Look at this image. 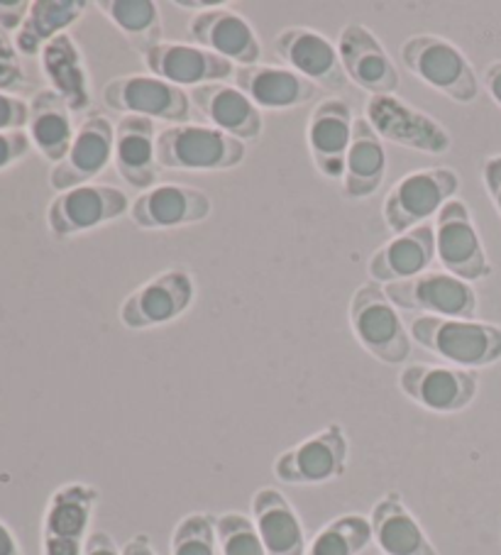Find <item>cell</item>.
Instances as JSON below:
<instances>
[{"instance_id": "obj_1", "label": "cell", "mask_w": 501, "mask_h": 555, "mask_svg": "<svg viewBox=\"0 0 501 555\" xmlns=\"http://www.w3.org/2000/svg\"><path fill=\"white\" fill-rule=\"evenodd\" d=\"M409 333L416 346L452 367L479 370L501 360V323L416 315L409 323Z\"/></svg>"}, {"instance_id": "obj_2", "label": "cell", "mask_w": 501, "mask_h": 555, "mask_svg": "<svg viewBox=\"0 0 501 555\" xmlns=\"http://www.w3.org/2000/svg\"><path fill=\"white\" fill-rule=\"evenodd\" d=\"M403 69L450 101L467 105L479 95L477 74L460 47L438 35H413L401 44Z\"/></svg>"}, {"instance_id": "obj_3", "label": "cell", "mask_w": 501, "mask_h": 555, "mask_svg": "<svg viewBox=\"0 0 501 555\" xmlns=\"http://www.w3.org/2000/svg\"><path fill=\"white\" fill-rule=\"evenodd\" d=\"M245 142L210 126L184 122L157 135V165L164 171H228L245 162Z\"/></svg>"}, {"instance_id": "obj_4", "label": "cell", "mask_w": 501, "mask_h": 555, "mask_svg": "<svg viewBox=\"0 0 501 555\" xmlns=\"http://www.w3.org/2000/svg\"><path fill=\"white\" fill-rule=\"evenodd\" d=\"M348 319L355 340L382 365H403L409 360L411 333L380 284L372 282L355 289Z\"/></svg>"}, {"instance_id": "obj_5", "label": "cell", "mask_w": 501, "mask_h": 555, "mask_svg": "<svg viewBox=\"0 0 501 555\" xmlns=\"http://www.w3.org/2000/svg\"><path fill=\"white\" fill-rule=\"evenodd\" d=\"M460 177L448 167H423L411 171L389 189L382 218L394 235L431 223L448 201L455 198Z\"/></svg>"}, {"instance_id": "obj_6", "label": "cell", "mask_w": 501, "mask_h": 555, "mask_svg": "<svg viewBox=\"0 0 501 555\" xmlns=\"http://www.w3.org/2000/svg\"><path fill=\"white\" fill-rule=\"evenodd\" d=\"M364 118L382 142L416 150L423 155H446L452 147V138L442 122L401 101L397 93L370 95L364 103Z\"/></svg>"}, {"instance_id": "obj_7", "label": "cell", "mask_w": 501, "mask_h": 555, "mask_svg": "<svg viewBox=\"0 0 501 555\" xmlns=\"http://www.w3.org/2000/svg\"><path fill=\"white\" fill-rule=\"evenodd\" d=\"M103 103L123 116L164 120L169 126H184L194 116L189 91L152 74L118 76L108 81L103 86Z\"/></svg>"}, {"instance_id": "obj_8", "label": "cell", "mask_w": 501, "mask_h": 555, "mask_svg": "<svg viewBox=\"0 0 501 555\" xmlns=\"http://www.w3.org/2000/svg\"><path fill=\"white\" fill-rule=\"evenodd\" d=\"M196 299V280L187 267H171L140 284L120 306V323L130 331L157 328L184 315Z\"/></svg>"}, {"instance_id": "obj_9", "label": "cell", "mask_w": 501, "mask_h": 555, "mask_svg": "<svg viewBox=\"0 0 501 555\" xmlns=\"http://www.w3.org/2000/svg\"><path fill=\"white\" fill-rule=\"evenodd\" d=\"M389 301L401 311L436 319H475L477 292L446 270H428L413 280L382 286Z\"/></svg>"}, {"instance_id": "obj_10", "label": "cell", "mask_w": 501, "mask_h": 555, "mask_svg": "<svg viewBox=\"0 0 501 555\" xmlns=\"http://www.w3.org/2000/svg\"><path fill=\"white\" fill-rule=\"evenodd\" d=\"M433 228H436V260L442 270L467 284L487 280L491 264L467 204H462L460 198L448 201Z\"/></svg>"}, {"instance_id": "obj_11", "label": "cell", "mask_w": 501, "mask_h": 555, "mask_svg": "<svg viewBox=\"0 0 501 555\" xmlns=\"http://www.w3.org/2000/svg\"><path fill=\"white\" fill-rule=\"evenodd\" d=\"M350 455L348 436L341 424H331L277 457L272 470L284 485H325L345 473Z\"/></svg>"}, {"instance_id": "obj_12", "label": "cell", "mask_w": 501, "mask_h": 555, "mask_svg": "<svg viewBox=\"0 0 501 555\" xmlns=\"http://www.w3.org/2000/svg\"><path fill=\"white\" fill-rule=\"evenodd\" d=\"M130 206L132 201L123 189L111 184H84L62 191L50 201L47 225L56 237H72L130 214Z\"/></svg>"}, {"instance_id": "obj_13", "label": "cell", "mask_w": 501, "mask_h": 555, "mask_svg": "<svg viewBox=\"0 0 501 555\" xmlns=\"http://www.w3.org/2000/svg\"><path fill=\"white\" fill-rule=\"evenodd\" d=\"M99 490L84 482H69L56 490L47 504L42 521V555H84Z\"/></svg>"}, {"instance_id": "obj_14", "label": "cell", "mask_w": 501, "mask_h": 555, "mask_svg": "<svg viewBox=\"0 0 501 555\" xmlns=\"http://www.w3.org/2000/svg\"><path fill=\"white\" fill-rule=\"evenodd\" d=\"M477 375L472 370L436 362H416L399 372V389L413 404L433 411V414H458L465 411L477 397Z\"/></svg>"}, {"instance_id": "obj_15", "label": "cell", "mask_w": 501, "mask_h": 555, "mask_svg": "<svg viewBox=\"0 0 501 555\" xmlns=\"http://www.w3.org/2000/svg\"><path fill=\"white\" fill-rule=\"evenodd\" d=\"M272 50L284 66L304 76L318 89L343 91L350 83L341 64L338 47L311 27H284L274 37Z\"/></svg>"}, {"instance_id": "obj_16", "label": "cell", "mask_w": 501, "mask_h": 555, "mask_svg": "<svg viewBox=\"0 0 501 555\" xmlns=\"http://www.w3.org/2000/svg\"><path fill=\"white\" fill-rule=\"evenodd\" d=\"M338 54L348 81L370 95H394L399 91V69L384 50L380 37L368 25L350 23L338 35Z\"/></svg>"}, {"instance_id": "obj_17", "label": "cell", "mask_w": 501, "mask_h": 555, "mask_svg": "<svg viewBox=\"0 0 501 555\" xmlns=\"http://www.w3.org/2000/svg\"><path fill=\"white\" fill-rule=\"evenodd\" d=\"M115 147V126L103 113H91L79 128L66 157L54 165L50 171V186L62 194L76 186L91 184L95 177H101L113 162Z\"/></svg>"}, {"instance_id": "obj_18", "label": "cell", "mask_w": 501, "mask_h": 555, "mask_svg": "<svg viewBox=\"0 0 501 555\" xmlns=\"http://www.w3.org/2000/svg\"><path fill=\"white\" fill-rule=\"evenodd\" d=\"M189 37L191 44L204 47L235 66H255L262 60V44L253 23L228 5L191 15Z\"/></svg>"}, {"instance_id": "obj_19", "label": "cell", "mask_w": 501, "mask_h": 555, "mask_svg": "<svg viewBox=\"0 0 501 555\" xmlns=\"http://www.w3.org/2000/svg\"><path fill=\"white\" fill-rule=\"evenodd\" d=\"M214 214L208 194L187 184H157L132 201L130 218L142 231H171L204 220Z\"/></svg>"}, {"instance_id": "obj_20", "label": "cell", "mask_w": 501, "mask_h": 555, "mask_svg": "<svg viewBox=\"0 0 501 555\" xmlns=\"http://www.w3.org/2000/svg\"><path fill=\"white\" fill-rule=\"evenodd\" d=\"M352 108L348 101L331 95L316 105L306 122V145L316 169L325 179H343L345 159L352 142Z\"/></svg>"}, {"instance_id": "obj_21", "label": "cell", "mask_w": 501, "mask_h": 555, "mask_svg": "<svg viewBox=\"0 0 501 555\" xmlns=\"http://www.w3.org/2000/svg\"><path fill=\"white\" fill-rule=\"evenodd\" d=\"M152 76L179 86V89H198L206 83H220L235 76V64L223 56L187 42H162L142 56Z\"/></svg>"}, {"instance_id": "obj_22", "label": "cell", "mask_w": 501, "mask_h": 555, "mask_svg": "<svg viewBox=\"0 0 501 555\" xmlns=\"http://www.w3.org/2000/svg\"><path fill=\"white\" fill-rule=\"evenodd\" d=\"M191 108L204 118L210 128L240 142H257L262 138L265 120L262 111L247 99L233 83H206L189 91Z\"/></svg>"}, {"instance_id": "obj_23", "label": "cell", "mask_w": 501, "mask_h": 555, "mask_svg": "<svg viewBox=\"0 0 501 555\" xmlns=\"http://www.w3.org/2000/svg\"><path fill=\"white\" fill-rule=\"evenodd\" d=\"M233 83L259 111L272 113L301 108L318 95V86L306 81L304 76H298L288 66H272L262 62L255 66H237Z\"/></svg>"}, {"instance_id": "obj_24", "label": "cell", "mask_w": 501, "mask_h": 555, "mask_svg": "<svg viewBox=\"0 0 501 555\" xmlns=\"http://www.w3.org/2000/svg\"><path fill=\"white\" fill-rule=\"evenodd\" d=\"M436 262V228L431 223L394 235L370 257L368 272L374 284L407 282L428 272Z\"/></svg>"}, {"instance_id": "obj_25", "label": "cell", "mask_w": 501, "mask_h": 555, "mask_svg": "<svg viewBox=\"0 0 501 555\" xmlns=\"http://www.w3.org/2000/svg\"><path fill=\"white\" fill-rule=\"evenodd\" d=\"M157 135L159 130L150 118L123 116L115 126L113 165L130 189L147 191L157 186Z\"/></svg>"}, {"instance_id": "obj_26", "label": "cell", "mask_w": 501, "mask_h": 555, "mask_svg": "<svg viewBox=\"0 0 501 555\" xmlns=\"http://www.w3.org/2000/svg\"><path fill=\"white\" fill-rule=\"evenodd\" d=\"M253 521L267 555H306L308 543L301 519L274 487H262L255 492Z\"/></svg>"}, {"instance_id": "obj_27", "label": "cell", "mask_w": 501, "mask_h": 555, "mask_svg": "<svg viewBox=\"0 0 501 555\" xmlns=\"http://www.w3.org/2000/svg\"><path fill=\"white\" fill-rule=\"evenodd\" d=\"M370 524L372 539L377 541L384 555H438L436 545L428 541L416 516L407 509V504L401 502L397 492L384 494L374 504Z\"/></svg>"}, {"instance_id": "obj_28", "label": "cell", "mask_w": 501, "mask_h": 555, "mask_svg": "<svg viewBox=\"0 0 501 555\" xmlns=\"http://www.w3.org/2000/svg\"><path fill=\"white\" fill-rule=\"evenodd\" d=\"M384 175H387V150L382 138L372 130L368 118H355L350 152L341 179L343 196L358 201L377 194Z\"/></svg>"}, {"instance_id": "obj_29", "label": "cell", "mask_w": 501, "mask_h": 555, "mask_svg": "<svg viewBox=\"0 0 501 555\" xmlns=\"http://www.w3.org/2000/svg\"><path fill=\"white\" fill-rule=\"evenodd\" d=\"M27 135H30L33 147L40 152L47 162H52V167L60 165L66 157L76 130L72 122V108L66 105L60 93L44 89L33 95Z\"/></svg>"}, {"instance_id": "obj_30", "label": "cell", "mask_w": 501, "mask_h": 555, "mask_svg": "<svg viewBox=\"0 0 501 555\" xmlns=\"http://www.w3.org/2000/svg\"><path fill=\"white\" fill-rule=\"evenodd\" d=\"M40 64L44 72V79L50 81V89L60 93L62 99L74 111H86L91 105V86L89 74H86L84 54L79 44L74 42L69 33L60 37L44 47L40 52Z\"/></svg>"}, {"instance_id": "obj_31", "label": "cell", "mask_w": 501, "mask_h": 555, "mask_svg": "<svg viewBox=\"0 0 501 555\" xmlns=\"http://www.w3.org/2000/svg\"><path fill=\"white\" fill-rule=\"evenodd\" d=\"M86 8V0H33L27 21L15 35V50L25 56L40 54L54 37L81 21Z\"/></svg>"}, {"instance_id": "obj_32", "label": "cell", "mask_w": 501, "mask_h": 555, "mask_svg": "<svg viewBox=\"0 0 501 555\" xmlns=\"http://www.w3.org/2000/svg\"><path fill=\"white\" fill-rule=\"evenodd\" d=\"M99 8L142 56L162 44L159 5L152 0H103Z\"/></svg>"}, {"instance_id": "obj_33", "label": "cell", "mask_w": 501, "mask_h": 555, "mask_svg": "<svg viewBox=\"0 0 501 555\" xmlns=\"http://www.w3.org/2000/svg\"><path fill=\"white\" fill-rule=\"evenodd\" d=\"M372 539V524L362 514H343L308 543L306 555H360Z\"/></svg>"}, {"instance_id": "obj_34", "label": "cell", "mask_w": 501, "mask_h": 555, "mask_svg": "<svg viewBox=\"0 0 501 555\" xmlns=\"http://www.w3.org/2000/svg\"><path fill=\"white\" fill-rule=\"evenodd\" d=\"M169 555H220L216 539V516L189 514L177 524L169 541Z\"/></svg>"}, {"instance_id": "obj_35", "label": "cell", "mask_w": 501, "mask_h": 555, "mask_svg": "<svg viewBox=\"0 0 501 555\" xmlns=\"http://www.w3.org/2000/svg\"><path fill=\"white\" fill-rule=\"evenodd\" d=\"M216 539L220 555H267L255 521L245 514L228 512L216 516Z\"/></svg>"}, {"instance_id": "obj_36", "label": "cell", "mask_w": 501, "mask_h": 555, "mask_svg": "<svg viewBox=\"0 0 501 555\" xmlns=\"http://www.w3.org/2000/svg\"><path fill=\"white\" fill-rule=\"evenodd\" d=\"M23 83L25 74L21 64V52L15 50V42H11V35L0 27V91L11 93L21 89Z\"/></svg>"}, {"instance_id": "obj_37", "label": "cell", "mask_w": 501, "mask_h": 555, "mask_svg": "<svg viewBox=\"0 0 501 555\" xmlns=\"http://www.w3.org/2000/svg\"><path fill=\"white\" fill-rule=\"evenodd\" d=\"M27 120H30V103L15 93L0 91V132L25 130Z\"/></svg>"}, {"instance_id": "obj_38", "label": "cell", "mask_w": 501, "mask_h": 555, "mask_svg": "<svg viewBox=\"0 0 501 555\" xmlns=\"http://www.w3.org/2000/svg\"><path fill=\"white\" fill-rule=\"evenodd\" d=\"M33 142L27 130H11L0 132V171L17 165V162L30 155Z\"/></svg>"}, {"instance_id": "obj_39", "label": "cell", "mask_w": 501, "mask_h": 555, "mask_svg": "<svg viewBox=\"0 0 501 555\" xmlns=\"http://www.w3.org/2000/svg\"><path fill=\"white\" fill-rule=\"evenodd\" d=\"M30 0H0V27L11 35L21 30L23 23L27 21V13H30Z\"/></svg>"}, {"instance_id": "obj_40", "label": "cell", "mask_w": 501, "mask_h": 555, "mask_svg": "<svg viewBox=\"0 0 501 555\" xmlns=\"http://www.w3.org/2000/svg\"><path fill=\"white\" fill-rule=\"evenodd\" d=\"M481 184H485L491 204H494L501 218V155H491L485 159V165H481Z\"/></svg>"}, {"instance_id": "obj_41", "label": "cell", "mask_w": 501, "mask_h": 555, "mask_svg": "<svg viewBox=\"0 0 501 555\" xmlns=\"http://www.w3.org/2000/svg\"><path fill=\"white\" fill-rule=\"evenodd\" d=\"M84 555H123V551L115 545L108 533L93 531L84 545Z\"/></svg>"}, {"instance_id": "obj_42", "label": "cell", "mask_w": 501, "mask_h": 555, "mask_svg": "<svg viewBox=\"0 0 501 555\" xmlns=\"http://www.w3.org/2000/svg\"><path fill=\"white\" fill-rule=\"evenodd\" d=\"M485 86L491 99L501 108V62H491L485 72Z\"/></svg>"}, {"instance_id": "obj_43", "label": "cell", "mask_w": 501, "mask_h": 555, "mask_svg": "<svg viewBox=\"0 0 501 555\" xmlns=\"http://www.w3.org/2000/svg\"><path fill=\"white\" fill-rule=\"evenodd\" d=\"M123 555H157V553H154V548H152L150 535L138 533L123 545Z\"/></svg>"}, {"instance_id": "obj_44", "label": "cell", "mask_w": 501, "mask_h": 555, "mask_svg": "<svg viewBox=\"0 0 501 555\" xmlns=\"http://www.w3.org/2000/svg\"><path fill=\"white\" fill-rule=\"evenodd\" d=\"M0 555H23L21 543H17L15 533L0 521Z\"/></svg>"}]
</instances>
